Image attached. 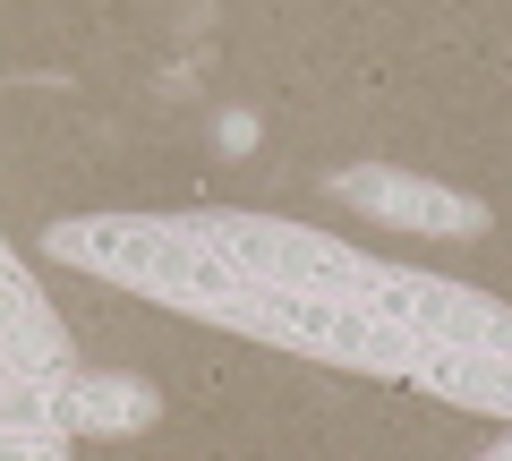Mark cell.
I'll return each mask as SVG.
<instances>
[{
	"mask_svg": "<svg viewBox=\"0 0 512 461\" xmlns=\"http://www.w3.org/2000/svg\"><path fill=\"white\" fill-rule=\"evenodd\" d=\"M333 197H342L350 214L384 222V231H419V240H487V231H495L487 197L444 188V180H419V171H393V163L333 171Z\"/></svg>",
	"mask_w": 512,
	"mask_h": 461,
	"instance_id": "6da1fadb",
	"label": "cell"
},
{
	"mask_svg": "<svg viewBox=\"0 0 512 461\" xmlns=\"http://www.w3.org/2000/svg\"><path fill=\"white\" fill-rule=\"evenodd\" d=\"M402 376H410L419 393H436V402L512 419V316H504L495 333H478V342H419Z\"/></svg>",
	"mask_w": 512,
	"mask_h": 461,
	"instance_id": "7a4b0ae2",
	"label": "cell"
},
{
	"mask_svg": "<svg viewBox=\"0 0 512 461\" xmlns=\"http://www.w3.org/2000/svg\"><path fill=\"white\" fill-rule=\"evenodd\" d=\"M163 419V393L146 385V376H111V368H69V385H60V427L77 436H146V427Z\"/></svg>",
	"mask_w": 512,
	"mask_h": 461,
	"instance_id": "3957f363",
	"label": "cell"
},
{
	"mask_svg": "<svg viewBox=\"0 0 512 461\" xmlns=\"http://www.w3.org/2000/svg\"><path fill=\"white\" fill-rule=\"evenodd\" d=\"M478 461H512V436H495V444H487V453H478Z\"/></svg>",
	"mask_w": 512,
	"mask_h": 461,
	"instance_id": "277c9868",
	"label": "cell"
}]
</instances>
